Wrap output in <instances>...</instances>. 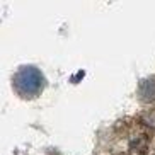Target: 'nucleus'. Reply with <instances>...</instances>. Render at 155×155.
Returning <instances> with one entry per match:
<instances>
[{
	"label": "nucleus",
	"mask_w": 155,
	"mask_h": 155,
	"mask_svg": "<svg viewBox=\"0 0 155 155\" xmlns=\"http://www.w3.org/2000/svg\"><path fill=\"white\" fill-rule=\"evenodd\" d=\"M15 85L19 87V91L22 94H36L43 85V77L32 67H26L17 73L15 77Z\"/></svg>",
	"instance_id": "obj_1"
}]
</instances>
